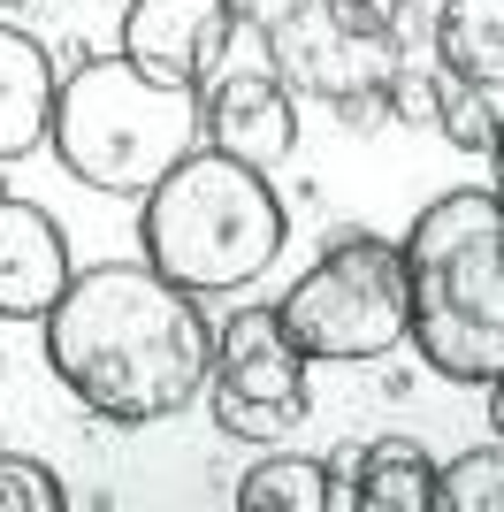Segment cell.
I'll use <instances>...</instances> for the list:
<instances>
[{
  "label": "cell",
  "mask_w": 504,
  "mask_h": 512,
  "mask_svg": "<svg viewBox=\"0 0 504 512\" xmlns=\"http://www.w3.org/2000/svg\"><path fill=\"white\" fill-rule=\"evenodd\" d=\"M237 16L245 23H268V31H291L306 16V0H237Z\"/></svg>",
  "instance_id": "cell-18"
},
{
  "label": "cell",
  "mask_w": 504,
  "mask_h": 512,
  "mask_svg": "<svg viewBox=\"0 0 504 512\" xmlns=\"http://www.w3.org/2000/svg\"><path fill=\"white\" fill-rule=\"evenodd\" d=\"M0 8H31V0H0Z\"/></svg>",
  "instance_id": "cell-20"
},
{
  "label": "cell",
  "mask_w": 504,
  "mask_h": 512,
  "mask_svg": "<svg viewBox=\"0 0 504 512\" xmlns=\"http://www.w3.org/2000/svg\"><path fill=\"white\" fill-rule=\"evenodd\" d=\"M336 474L329 459H298V451H275L252 474H237V512H329Z\"/></svg>",
  "instance_id": "cell-13"
},
{
  "label": "cell",
  "mask_w": 504,
  "mask_h": 512,
  "mask_svg": "<svg viewBox=\"0 0 504 512\" xmlns=\"http://www.w3.org/2000/svg\"><path fill=\"white\" fill-rule=\"evenodd\" d=\"M214 329L191 291L146 268L107 260L69 276V291L46 306V367L77 390L84 413L115 428H153L207 390Z\"/></svg>",
  "instance_id": "cell-1"
},
{
  "label": "cell",
  "mask_w": 504,
  "mask_h": 512,
  "mask_svg": "<svg viewBox=\"0 0 504 512\" xmlns=\"http://www.w3.org/2000/svg\"><path fill=\"white\" fill-rule=\"evenodd\" d=\"M405 8L413 0H321V31H336L352 46H390L405 31Z\"/></svg>",
  "instance_id": "cell-16"
},
{
  "label": "cell",
  "mask_w": 504,
  "mask_h": 512,
  "mask_svg": "<svg viewBox=\"0 0 504 512\" xmlns=\"http://www.w3.org/2000/svg\"><path fill=\"white\" fill-rule=\"evenodd\" d=\"M0 199H8V161H0Z\"/></svg>",
  "instance_id": "cell-19"
},
{
  "label": "cell",
  "mask_w": 504,
  "mask_h": 512,
  "mask_svg": "<svg viewBox=\"0 0 504 512\" xmlns=\"http://www.w3.org/2000/svg\"><path fill=\"white\" fill-rule=\"evenodd\" d=\"M69 490L46 459H23V451H0V512H62Z\"/></svg>",
  "instance_id": "cell-17"
},
{
  "label": "cell",
  "mask_w": 504,
  "mask_h": 512,
  "mask_svg": "<svg viewBox=\"0 0 504 512\" xmlns=\"http://www.w3.org/2000/svg\"><path fill=\"white\" fill-rule=\"evenodd\" d=\"M54 161L77 176L84 192L146 199L153 176H168L199 146V92L153 85L146 69H130L123 54H84L54 85Z\"/></svg>",
  "instance_id": "cell-4"
},
{
  "label": "cell",
  "mask_w": 504,
  "mask_h": 512,
  "mask_svg": "<svg viewBox=\"0 0 504 512\" xmlns=\"http://www.w3.org/2000/svg\"><path fill=\"white\" fill-rule=\"evenodd\" d=\"M497 115L504 107H497L489 85H466V77H443L436 69V115H428V123H436L459 153H482L489 161V153H497Z\"/></svg>",
  "instance_id": "cell-15"
},
{
  "label": "cell",
  "mask_w": 504,
  "mask_h": 512,
  "mask_svg": "<svg viewBox=\"0 0 504 512\" xmlns=\"http://www.w3.org/2000/svg\"><path fill=\"white\" fill-rule=\"evenodd\" d=\"M54 54H46L31 31L0 23V161H23V153L46 146V123H54Z\"/></svg>",
  "instance_id": "cell-10"
},
{
  "label": "cell",
  "mask_w": 504,
  "mask_h": 512,
  "mask_svg": "<svg viewBox=\"0 0 504 512\" xmlns=\"http://www.w3.org/2000/svg\"><path fill=\"white\" fill-rule=\"evenodd\" d=\"M237 23V0H130L115 54L130 69H146L153 85H184L199 92L222 69V39Z\"/></svg>",
  "instance_id": "cell-8"
},
{
  "label": "cell",
  "mask_w": 504,
  "mask_h": 512,
  "mask_svg": "<svg viewBox=\"0 0 504 512\" xmlns=\"http://www.w3.org/2000/svg\"><path fill=\"white\" fill-rule=\"evenodd\" d=\"M283 337L306 360L367 367L405 344V260L375 230H329L321 260L275 299Z\"/></svg>",
  "instance_id": "cell-5"
},
{
  "label": "cell",
  "mask_w": 504,
  "mask_h": 512,
  "mask_svg": "<svg viewBox=\"0 0 504 512\" xmlns=\"http://www.w3.org/2000/svg\"><path fill=\"white\" fill-rule=\"evenodd\" d=\"M199 146L275 176L298 153V100L275 69H214L199 85Z\"/></svg>",
  "instance_id": "cell-7"
},
{
  "label": "cell",
  "mask_w": 504,
  "mask_h": 512,
  "mask_svg": "<svg viewBox=\"0 0 504 512\" xmlns=\"http://www.w3.org/2000/svg\"><path fill=\"white\" fill-rule=\"evenodd\" d=\"M504 505V444L459 451L451 467H436V490H428V512H497Z\"/></svg>",
  "instance_id": "cell-14"
},
{
  "label": "cell",
  "mask_w": 504,
  "mask_h": 512,
  "mask_svg": "<svg viewBox=\"0 0 504 512\" xmlns=\"http://www.w3.org/2000/svg\"><path fill=\"white\" fill-rule=\"evenodd\" d=\"M344 474H352V505L359 512H428V490H436V459H428L413 436L352 444Z\"/></svg>",
  "instance_id": "cell-11"
},
{
  "label": "cell",
  "mask_w": 504,
  "mask_h": 512,
  "mask_svg": "<svg viewBox=\"0 0 504 512\" xmlns=\"http://www.w3.org/2000/svg\"><path fill=\"white\" fill-rule=\"evenodd\" d=\"M306 367L314 360L283 337L275 306H237V314L214 329V352H207L214 428L237 436V444H283V436H298V421L314 413Z\"/></svg>",
  "instance_id": "cell-6"
},
{
  "label": "cell",
  "mask_w": 504,
  "mask_h": 512,
  "mask_svg": "<svg viewBox=\"0 0 504 512\" xmlns=\"http://www.w3.org/2000/svg\"><path fill=\"white\" fill-rule=\"evenodd\" d=\"M69 230L39 199H0V321H46V306L69 291Z\"/></svg>",
  "instance_id": "cell-9"
},
{
  "label": "cell",
  "mask_w": 504,
  "mask_h": 512,
  "mask_svg": "<svg viewBox=\"0 0 504 512\" xmlns=\"http://www.w3.org/2000/svg\"><path fill=\"white\" fill-rule=\"evenodd\" d=\"M428 46H436L443 77L504 92V0H443Z\"/></svg>",
  "instance_id": "cell-12"
},
{
  "label": "cell",
  "mask_w": 504,
  "mask_h": 512,
  "mask_svg": "<svg viewBox=\"0 0 504 512\" xmlns=\"http://www.w3.org/2000/svg\"><path fill=\"white\" fill-rule=\"evenodd\" d=\"M138 237H146V268H161L176 291L237 299L283 260L291 207L260 169H245L214 146H191L168 176L146 184Z\"/></svg>",
  "instance_id": "cell-3"
},
{
  "label": "cell",
  "mask_w": 504,
  "mask_h": 512,
  "mask_svg": "<svg viewBox=\"0 0 504 512\" xmlns=\"http://www.w3.org/2000/svg\"><path fill=\"white\" fill-rule=\"evenodd\" d=\"M405 260V344L443 383L482 390L504 375V207L489 184L443 192L413 214Z\"/></svg>",
  "instance_id": "cell-2"
}]
</instances>
